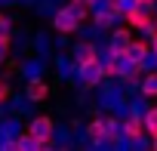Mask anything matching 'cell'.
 <instances>
[{
	"label": "cell",
	"mask_w": 157,
	"mask_h": 151,
	"mask_svg": "<svg viewBox=\"0 0 157 151\" xmlns=\"http://www.w3.org/2000/svg\"><path fill=\"white\" fill-rule=\"evenodd\" d=\"M86 139H90L93 145L117 142V139H123V123H120L117 117H111V114L96 117V120H90V126H86Z\"/></svg>",
	"instance_id": "1"
},
{
	"label": "cell",
	"mask_w": 157,
	"mask_h": 151,
	"mask_svg": "<svg viewBox=\"0 0 157 151\" xmlns=\"http://www.w3.org/2000/svg\"><path fill=\"white\" fill-rule=\"evenodd\" d=\"M90 13H93V10H86V6L68 3V6H62V10L52 16V28H56L59 34H74L77 28H80V22H83Z\"/></svg>",
	"instance_id": "2"
},
{
	"label": "cell",
	"mask_w": 157,
	"mask_h": 151,
	"mask_svg": "<svg viewBox=\"0 0 157 151\" xmlns=\"http://www.w3.org/2000/svg\"><path fill=\"white\" fill-rule=\"evenodd\" d=\"M123 22L132 28V31H151V25L157 22V16L151 13V6H142V3H126L123 10Z\"/></svg>",
	"instance_id": "3"
},
{
	"label": "cell",
	"mask_w": 157,
	"mask_h": 151,
	"mask_svg": "<svg viewBox=\"0 0 157 151\" xmlns=\"http://www.w3.org/2000/svg\"><path fill=\"white\" fill-rule=\"evenodd\" d=\"M148 133H145V117L139 114V111H132V114H126L123 117V139L126 142H142Z\"/></svg>",
	"instance_id": "4"
},
{
	"label": "cell",
	"mask_w": 157,
	"mask_h": 151,
	"mask_svg": "<svg viewBox=\"0 0 157 151\" xmlns=\"http://www.w3.org/2000/svg\"><path fill=\"white\" fill-rule=\"evenodd\" d=\"M99 62H102V56H99L96 43H77L74 46V65H77V71L90 68V65H99Z\"/></svg>",
	"instance_id": "5"
},
{
	"label": "cell",
	"mask_w": 157,
	"mask_h": 151,
	"mask_svg": "<svg viewBox=\"0 0 157 151\" xmlns=\"http://www.w3.org/2000/svg\"><path fill=\"white\" fill-rule=\"evenodd\" d=\"M28 133H31L34 139H40V142H43V148H46V145L52 142V133H56V126H52V120H49L46 114H40V117H34V120H31Z\"/></svg>",
	"instance_id": "6"
},
{
	"label": "cell",
	"mask_w": 157,
	"mask_h": 151,
	"mask_svg": "<svg viewBox=\"0 0 157 151\" xmlns=\"http://www.w3.org/2000/svg\"><path fill=\"white\" fill-rule=\"evenodd\" d=\"M154 49H151V40H129V46H126V59L132 62V65H145V59L151 56Z\"/></svg>",
	"instance_id": "7"
},
{
	"label": "cell",
	"mask_w": 157,
	"mask_h": 151,
	"mask_svg": "<svg viewBox=\"0 0 157 151\" xmlns=\"http://www.w3.org/2000/svg\"><path fill=\"white\" fill-rule=\"evenodd\" d=\"M129 40H132L129 25H126V28L111 31V56H123V52H126V46H129Z\"/></svg>",
	"instance_id": "8"
},
{
	"label": "cell",
	"mask_w": 157,
	"mask_h": 151,
	"mask_svg": "<svg viewBox=\"0 0 157 151\" xmlns=\"http://www.w3.org/2000/svg\"><path fill=\"white\" fill-rule=\"evenodd\" d=\"M139 96L142 99H157V71H148L139 80Z\"/></svg>",
	"instance_id": "9"
},
{
	"label": "cell",
	"mask_w": 157,
	"mask_h": 151,
	"mask_svg": "<svg viewBox=\"0 0 157 151\" xmlns=\"http://www.w3.org/2000/svg\"><path fill=\"white\" fill-rule=\"evenodd\" d=\"M25 96H28L31 102H43V99L49 96V87H46L43 80H31V83H28V90H25Z\"/></svg>",
	"instance_id": "10"
},
{
	"label": "cell",
	"mask_w": 157,
	"mask_h": 151,
	"mask_svg": "<svg viewBox=\"0 0 157 151\" xmlns=\"http://www.w3.org/2000/svg\"><path fill=\"white\" fill-rule=\"evenodd\" d=\"M16 148H19V151H40V148H43V142H40V139H34V136L28 133V136H19V139H16Z\"/></svg>",
	"instance_id": "11"
},
{
	"label": "cell",
	"mask_w": 157,
	"mask_h": 151,
	"mask_svg": "<svg viewBox=\"0 0 157 151\" xmlns=\"http://www.w3.org/2000/svg\"><path fill=\"white\" fill-rule=\"evenodd\" d=\"M142 117H145V133L148 136H157V105H151Z\"/></svg>",
	"instance_id": "12"
},
{
	"label": "cell",
	"mask_w": 157,
	"mask_h": 151,
	"mask_svg": "<svg viewBox=\"0 0 157 151\" xmlns=\"http://www.w3.org/2000/svg\"><path fill=\"white\" fill-rule=\"evenodd\" d=\"M6 52H10V34H3V37H0V62L6 59Z\"/></svg>",
	"instance_id": "13"
},
{
	"label": "cell",
	"mask_w": 157,
	"mask_h": 151,
	"mask_svg": "<svg viewBox=\"0 0 157 151\" xmlns=\"http://www.w3.org/2000/svg\"><path fill=\"white\" fill-rule=\"evenodd\" d=\"M3 34H10V16L0 13V37H3Z\"/></svg>",
	"instance_id": "14"
},
{
	"label": "cell",
	"mask_w": 157,
	"mask_h": 151,
	"mask_svg": "<svg viewBox=\"0 0 157 151\" xmlns=\"http://www.w3.org/2000/svg\"><path fill=\"white\" fill-rule=\"evenodd\" d=\"M3 99H10V83L0 80V102H3Z\"/></svg>",
	"instance_id": "15"
},
{
	"label": "cell",
	"mask_w": 157,
	"mask_h": 151,
	"mask_svg": "<svg viewBox=\"0 0 157 151\" xmlns=\"http://www.w3.org/2000/svg\"><path fill=\"white\" fill-rule=\"evenodd\" d=\"M132 3H142V6H154L157 0H132Z\"/></svg>",
	"instance_id": "16"
},
{
	"label": "cell",
	"mask_w": 157,
	"mask_h": 151,
	"mask_svg": "<svg viewBox=\"0 0 157 151\" xmlns=\"http://www.w3.org/2000/svg\"><path fill=\"white\" fill-rule=\"evenodd\" d=\"M151 148H157V136H151Z\"/></svg>",
	"instance_id": "17"
},
{
	"label": "cell",
	"mask_w": 157,
	"mask_h": 151,
	"mask_svg": "<svg viewBox=\"0 0 157 151\" xmlns=\"http://www.w3.org/2000/svg\"><path fill=\"white\" fill-rule=\"evenodd\" d=\"M151 49H154V56H157V40H151Z\"/></svg>",
	"instance_id": "18"
},
{
	"label": "cell",
	"mask_w": 157,
	"mask_h": 151,
	"mask_svg": "<svg viewBox=\"0 0 157 151\" xmlns=\"http://www.w3.org/2000/svg\"><path fill=\"white\" fill-rule=\"evenodd\" d=\"M120 3H123V6H126V3H129V0H120Z\"/></svg>",
	"instance_id": "19"
}]
</instances>
